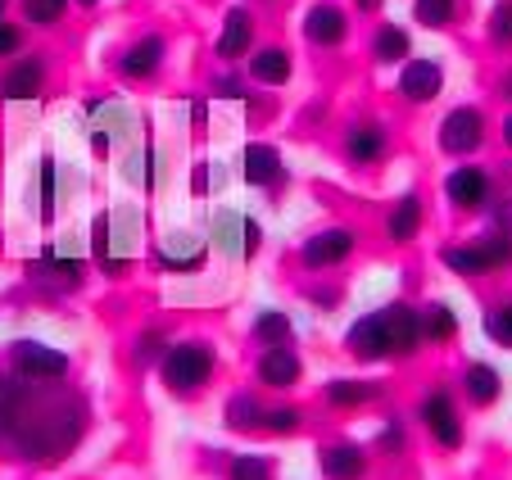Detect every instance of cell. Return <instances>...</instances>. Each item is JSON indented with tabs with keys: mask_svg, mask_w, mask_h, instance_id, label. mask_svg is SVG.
Here are the masks:
<instances>
[{
	"mask_svg": "<svg viewBox=\"0 0 512 480\" xmlns=\"http://www.w3.org/2000/svg\"><path fill=\"white\" fill-rule=\"evenodd\" d=\"M358 250V236L349 227H318L313 236H304L300 245V263L309 272H331Z\"/></svg>",
	"mask_w": 512,
	"mask_h": 480,
	"instance_id": "30bf717a",
	"label": "cell"
},
{
	"mask_svg": "<svg viewBox=\"0 0 512 480\" xmlns=\"http://www.w3.org/2000/svg\"><path fill=\"white\" fill-rule=\"evenodd\" d=\"M91 426V408L78 390L64 385H28L19 404L0 413V449L19 453L23 462H50L68 458L82 444Z\"/></svg>",
	"mask_w": 512,
	"mask_h": 480,
	"instance_id": "6da1fadb",
	"label": "cell"
},
{
	"mask_svg": "<svg viewBox=\"0 0 512 480\" xmlns=\"http://www.w3.org/2000/svg\"><path fill=\"white\" fill-rule=\"evenodd\" d=\"M417 231H422V200L408 191V195H399V200L390 204V213H386V240H395V245H413Z\"/></svg>",
	"mask_w": 512,
	"mask_h": 480,
	"instance_id": "4316f807",
	"label": "cell"
},
{
	"mask_svg": "<svg viewBox=\"0 0 512 480\" xmlns=\"http://www.w3.org/2000/svg\"><path fill=\"white\" fill-rule=\"evenodd\" d=\"M381 390H386L381 381H363V376H336V381H327L322 399H327L331 408H340V413H358V408L377 404Z\"/></svg>",
	"mask_w": 512,
	"mask_h": 480,
	"instance_id": "603a6c76",
	"label": "cell"
},
{
	"mask_svg": "<svg viewBox=\"0 0 512 480\" xmlns=\"http://www.w3.org/2000/svg\"><path fill=\"white\" fill-rule=\"evenodd\" d=\"M354 5H358V10H363V14H372V10H377V5H381V0H354Z\"/></svg>",
	"mask_w": 512,
	"mask_h": 480,
	"instance_id": "f907efd6",
	"label": "cell"
},
{
	"mask_svg": "<svg viewBox=\"0 0 512 480\" xmlns=\"http://www.w3.org/2000/svg\"><path fill=\"white\" fill-rule=\"evenodd\" d=\"M213 96H218V100H241V96H245V87H241V77L223 73V77H218V82H213Z\"/></svg>",
	"mask_w": 512,
	"mask_h": 480,
	"instance_id": "f6af8a7d",
	"label": "cell"
},
{
	"mask_svg": "<svg viewBox=\"0 0 512 480\" xmlns=\"http://www.w3.org/2000/svg\"><path fill=\"white\" fill-rule=\"evenodd\" d=\"M263 413L268 408L259 404V394L254 390H236L232 399H227V431H236V435H254V431H263Z\"/></svg>",
	"mask_w": 512,
	"mask_h": 480,
	"instance_id": "f546056e",
	"label": "cell"
},
{
	"mask_svg": "<svg viewBox=\"0 0 512 480\" xmlns=\"http://www.w3.org/2000/svg\"><path fill=\"white\" fill-rule=\"evenodd\" d=\"M241 177L254 186V191H277L281 177H286V159H281L277 145L250 141L241 154Z\"/></svg>",
	"mask_w": 512,
	"mask_h": 480,
	"instance_id": "ffe728a7",
	"label": "cell"
},
{
	"mask_svg": "<svg viewBox=\"0 0 512 480\" xmlns=\"http://www.w3.org/2000/svg\"><path fill=\"white\" fill-rule=\"evenodd\" d=\"M395 91L404 105H431V100L445 91V64L431 55H408L404 64H399Z\"/></svg>",
	"mask_w": 512,
	"mask_h": 480,
	"instance_id": "9c48e42d",
	"label": "cell"
},
{
	"mask_svg": "<svg viewBox=\"0 0 512 480\" xmlns=\"http://www.w3.org/2000/svg\"><path fill=\"white\" fill-rule=\"evenodd\" d=\"M422 317V340L426 345H454L458 340V313L445 304V299H431V304L417 308Z\"/></svg>",
	"mask_w": 512,
	"mask_h": 480,
	"instance_id": "83f0119b",
	"label": "cell"
},
{
	"mask_svg": "<svg viewBox=\"0 0 512 480\" xmlns=\"http://www.w3.org/2000/svg\"><path fill=\"white\" fill-rule=\"evenodd\" d=\"M413 55V41H408V32L399 28V23H381L377 28V37H372V59L377 64H399V59H408Z\"/></svg>",
	"mask_w": 512,
	"mask_h": 480,
	"instance_id": "4dcf8cb0",
	"label": "cell"
},
{
	"mask_svg": "<svg viewBox=\"0 0 512 480\" xmlns=\"http://www.w3.org/2000/svg\"><path fill=\"white\" fill-rule=\"evenodd\" d=\"M145 236V218L136 204H118V209L100 213L91 222V254H96V268L105 277H127L132 272V254L141 250Z\"/></svg>",
	"mask_w": 512,
	"mask_h": 480,
	"instance_id": "7a4b0ae2",
	"label": "cell"
},
{
	"mask_svg": "<svg viewBox=\"0 0 512 480\" xmlns=\"http://www.w3.org/2000/svg\"><path fill=\"white\" fill-rule=\"evenodd\" d=\"M155 259L173 277H191V272H200L209 263V240H200L195 231H168L155 245Z\"/></svg>",
	"mask_w": 512,
	"mask_h": 480,
	"instance_id": "7c38bea8",
	"label": "cell"
},
{
	"mask_svg": "<svg viewBox=\"0 0 512 480\" xmlns=\"http://www.w3.org/2000/svg\"><path fill=\"white\" fill-rule=\"evenodd\" d=\"M472 250L476 259L485 263V272H499L512 263V236H503V231H485V236L472 240Z\"/></svg>",
	"mask_w": 512,
	"mask_h": 480,
	"instance_id": "1f68e13d",
	"label": "cell"
},
{
	"mask_svg": "<svg viewBox=\"0 0 512 480\" xmlns=\"http://www.w3.org/2000/svg\"><path fill=\"white\" fill-rule=\"evenodd\" d=\"M245 73H250V82H259V87H286L290 77H295V59L281 46H259L245 59Z\"/></svg>",
	"mask_w": 512,
	"mask_h": 480,
	"instance_id": "cb8c5ba5",
	"label": "cell"
},
{
	"mask_svg": "<svg viewBox=\"0 0 512 480\" xmlns=\"http://www.w3.org/2000/svg\"><path fill=\"white\" fill-rule=\"evenodd\" d=\"M345 354L354 363H386L390 358V331H386V313H363L358 322H349L345 331Z\"/></svg>",
	"mask_w": 512,
	"mask_h": 480,
	"instance_id": "4fadbf2b",
	"label": "cell"
},
{
	"mask_svg": "<svg viewBox=\"0 0 512 480\" xmlns=\"http://www.w3.org/2000/svg\"><path fill=\"white\" fill-rule=\"evenodd\" d=\"M213 372H218V358L209 340H173L168 354L159 358V381L173 399H200L213 385Z\"/></svg>",
	"mask_w": 512,
	"mask_h": 480,
	"instance_id": "3957f363",
	"label": "cell"
},
{
	"mask_svg": "<svg viewBox=\"0 0 512 480\" xmlns=\"http://www.w3.org/2000/svg\"><path fill=\"white\" fill-rule=\"evenodd\" d=\"M213 164H195V182H191V191H195V200H204L209 195V182H213V173H209Z\"/></svg>",
	"mask_w": 512,
	"mask_h": 480,
	"instance_id": "7dc6e473",
	"label": "cell"
},
{
	"mask_svg": "<svg viewBox=\"0 0 512 480\" xmlns=\"http://www.w3.org/2000/svg\"><path fill=\"white\" fill-rule=\"evenodd\" d=\"M417 422L426 426V435L435 440V449L458 453L467 444V426H463V413H458V399H454V390H445V385H435V390L422 394Z\"/></svg>",
	"mask_w": 512,
	"mask_h": 480,
	"instance_id": "5b68a950",
	"label": "cell"
},
{
	"mask_svg": "<svg viewBox=\"0 0 512 480\" xmlns=\"http://www.w3.org/2000/svg\"><path fill=\"white\" fill-rule=\"evenodd\" d=\"M485 132H490V123H485L481 109L458 105V109H449L445 123H440V150L454 154V159H472L485 145Z\"/></svg>",
	"mask_w": 512,
	"mask_h": 480,
	"instance_id": "ba28073f",
	"label": "cell"
},
{
	"mask_svg": "<svg viewBox=\"0 0 512 480\" xmlns=\"http://www.w3.org/2000/svg\"><path fill=\"white\" fill-rule=\"evenodd\" d=\"M50 82V64L46 55H19L5 73H0V96L19 105V100H37Z\"/></svg>",
	"mask_w": 512,
	"mask_h": 480,
	"instance_id": "9a60e30c",
	"label": "cell"
},
{
	"mask_svg": "<svg viewBox=\"0 0 512 480\" xmlns=\"http://www.w3.org/2000/svg\"><path fill=\"white\" fill-rule=\"evenodd\" d=\"M259 250H263V227L250 218V213H245V259H254Z\"/></svg>",
	"mask_w": 512,
	"mask_h": 480,
	"instance_id": "bcb514c9",
	"label": "cell"
},
{
	"mask_svg": "<svg viewBox=\"0 0 512 480\" xmlns=\"http://www.w3.org/2000/svg\"><path fill=\"white\" fill-rule=\"evenodd\" d=\"M318 471L322 480H368L372 453L358 440H327L318 444Z\"/></svg>",
	"mask_w": 512,
	"mask_h": 480,
	"instance_id": "5bb4252c",
	"label": "cell"
},
{
	"mask_svg": "<svg viewBox=\"0 0 512 480\" xmlns=\"http://www.w3.org/2000/svg\"><path fill=\"white\" fill-rule=\"evenodd\" d=\"M209 250H218L223 259H245V213L232 204H218L209 222Z\"/></svg>",
	"mask_w": 512,
	"mask_h": 480,
	"instance_id": "7402d4cb",
	"label": "cell"
},
{
	"mask_svg": "<svg viewBox=\"0 0 512 480\" xmlns=\"http://www.w3.org/2000/svg\"><path fill=\"white\" fill-rule=\"evenodd\" d=\"M23 41H28V32H23L19 23H5V19H0V59L23 55Z\"/></svg>",
	"mask_w": 512,
	"mask_h": 480,
	"instance_id": "7bdbcfd3",
	"label": "cell"
},
{
	"mask_svg": "<svg viewBox=\"0 0 512 480\" xmlns=\"http://www.w3.org/2000/svg\"><path fill=\"white\" fill-rule=\"evenodd\" d=\"M73 5H82V10H96L100 0H73Z\"/></svg>",
	"mask_w": 512,
	"mask_h": 480,
	"instance_id": "816d5d0a",
	"label": "cell"
},
{
	"mask_svg": "<svg viewBox=\"0 0 512 480\" xmlns=\"http://www.w3.org/2000/svg\"><path fill=\"white\" fill-rule=\"evenodd\" d=\"M440 259H445V268H454L458 277H485V263L476 259L472 240H463V245H445V250H440Z\"/></svg>",
	"mask_w": 512,
	"mask_h": 480,
	"instance_id": "f35d334b",
	"label": "cell"
},
{
	"mask_svg": "<svg viewBox=\"0 0 512 480\" xmlns=\"http://www.w3.org/2000/svg\"><path fill=\"white\" fill-rule=\"evenodd\" d=\"M250 340L254 345H263V349L295 345V322H290L286 308H263V313L250 322Z\"/></svg>",
	"mask_w": 512,
	"mask_h": 480,
	"instance_id": "f1b7e54d",
	"label": "cell"
},
{
	"mask_svg": "<svg viewBox=\"0 0 512 480\" xmlns=\"http://www.w3.org/2000/svg\"><path fill=\"white\" fill-rule=\"evenodd\" d=\"M5 5H10V0H0V19H5Z\"/></svg>",
	"mask_w": 512,
	"mask_h": 480,
	"instance_id": "db71d44e",
	"label": "cell"
},
{
	"mask_svg": "<svg viewBox=\"0 0 512 480\" xmlns=\"http://www.w3.org/2000/svg\"><path fill=\"white\" fill-rule=\"evenodd\" d=\"M164 59H168V41L159 37V32H145V37H136L132 46L118 55V73H123L127 82H150V77H159Z\"/></svg>",
	"mask_w": 512,
	"mask_h": 480,
	"instance_id": "e0dca14e",
	"label": "cell"
},
{
	"mask_svg": "<svg viewBox=\"0 0 512 480\" xmlns=\"http://www.w3.org/2000/svg\"><path fill=\"white\" fill-rule=\"evenodd\" d=\"M10 372L28 385H64L68 372H73V358L64 349L46 345V340L23 336L10 345Z\"/></svg>",
	"mask_w": 512,
	"mask_h": 480,
	"instance_id": "277c9868",
	"label": "cell"
},
{
	"mask_svg": "<svg viewBox=\"0 0 512 480\" xmlns=\"http://www.w3.org/2000/svg\"><path fill=\"white\" fill-rule=\"evenodd\" d=\"M499 136H503V145H508V150H512V109H508V114H503V127H499Z\"/></svg>",
	"mask_w": 512,
	"mask_h": 480,
	"instance_id": "681fc988",
	"label": "cell"
},
{
	"mask_svg": "<svg viewBox=\"0 0 512 480\" xmlns=\"http://www.w3.org/2000/svg\"><path fill=\"white\" fill-rule=\"evenodd\" d=\"M481 327H485V340H490V345L512 349V299H499V304L485 308Z\"/></svg>",
	"mask_w": 512,
	"mask_h": 480,
	"instance_id": "d6a6232c",
	"label": "cell"
},
{
	"mask_svg": "<svg viewBox=\"0 0 512 480\" xmlns=\"http://www.w3.org/2000/svg\"><path fill=\"white\" fill-rule=\"evenodd\" d=\"M413 19L422 28L440 32V28H454L458 19V0H413Z\"/></svg>",
	"mask_w": 512,
	"mask_h": 480,
	"instance_id": "836d02e7",
	"label": "cell"
},
{
	"mask_svg": "<svg viewBox=\"0 0 512 480\" xmlns=\"http://www.w3.org/2000/svg\"><path fill=\"white\" fill-rule=\"evenodd\" d=\"M168 345H173V340H164L159 331H145V336H136V358H141V363H159V358L168 354Z\"/></svg>",
	"mask_w": 512,
	"mask_h": 480,
	"instance_id": "b9f144b4",
	"label": "cell"
},
{
	"mask_svg": "<svg viewBox=\"0 0 512 480\" xmlns=\"http://www.w3.org/2000/svg\"><path fill=\"white\" fill-rule=\"evenodd\" d=\"M132 132H136V114L127 100L109 96V100H96V105H91V154H96V159L118 154L127 141H132Z\"/></svg>",
	"mask_w": 512,
	"mask_h": 480,
	"instance_id": "8992f818",
	"label": "cell"
},
{
	"mask_svg": "<svg viewBox=\"0 0 512 480\" xmlns=\"http://www.w3.org/2000/svg\"><path fill=\"white\" fill-rule=\"evenodd\" d=\"M254 376H259L263 390H295L304 381V358L295 345H272L259 354L254 363Z\"/></svg>",
	"mask_w": 512,
	"mask_h": 480,
	"instance_id": "2e32d148",
	"label": "cell"
},
{
	"mask_svg": "<svg viewBox=\"0 0 512 480\" xmlns=\"http://www.w3.org/2000/svg\"><path fill=\"white\" fill-rule=\"evenodd\" d=\"M445 200L454 204V209H463V213H485L494 204V177H490V168L485 164H458L454 173L445 177Z\"/></svg>",
	"mask_w": 512,
	"mask_h": 480,
	"instance_id": "52a82bcc",
	"label": "cell"
},
{
	"mask_svg": "<svg viewBox=\"0 0 512 480\" xmlns=\"http://www.w3.org/2000/svg\"><path fill=\"white\" fill-rule=\"evenodd\" d=\"M490 231H503V236H512V195L508 200H499V204H490Z\"/></svg>",
	"mask_w": 512,
	"mask_h": 480,
	"instance_id": "ee69618b",
	"label": "cell"
},
{
	"mask_svg": "<svg viewBox=\"0 0 512 480\" xmlns=\"http://www.w3.org/2000/svg\"><path fill=\"white\" fill-rule=\"evenodd\" d=\"M213 55L223 59V64H241V59L254 55V14L245 5L227 10L223 28H218V41H213Z\"/></svg>",
	"mask_w": 512,
	"mask_h": 480,
	"instance_id": "d6986e66",
	"label": "cell"
},
{
	"mask_svg": "<svg viewBox=\"0 0 512 480\" xmlns=\"http://www.w3.org/2000/svg\"><path fill=\"white\" fill-rule=\"evenodd\" d=\"M263 431L277 435V440H286V435H300L304 431V413H300V408H290V404L268 408V413H263Z\"/></svg>",
	"mask_w": 512,
	"mask_h": 480,
	"instance_id": "ab89813d",
	"label": "cell"
},
{
	"mask_svg": "<svg viewBox=\"0 0 512 480\" xmlns=\"http://www.w3.org/2000/svg\"><path fill=\"white\" fill-rule=\"evenodd\" d=\"M503 96H508V100H512V73H508V77H503Z\"/></svg>",
	"mask_w": 512,
	"mask_h": 480,
	"instance_id": "f5cc1de1",
	"label": "cell"
},
{
	"mask_svg": "<svg viewBox=\"0 0 512 480\" xmlns=\"http://www.w3.org/2000/svg\"><path fill=\"white\" fill-rule=\"evenodd\" d=\"M386 150H390V132L381 123H349L345 127V159L354 168H372V164H381L386 159Z\"/></svg>",
	"mask_w": 512,
	"mask_h": 480,
	"instance_id": "44dd1931",
	"label": "cell"
},
{
	"mask_svg": "<svg viewBox=\"0 0 512 480\" xmlns=\"http://www.w3.org/2000/svg\"><path fill=\"white\" fill-rule=\"evenodd\" d=\"M227 480H277V462L268 453H236Z\"/></svg>",
	"mask_w": 512,
	"mask_h": 480,
	"instance_id": "e575fe53",
	"label": "cell"
},
{
	"mask_svg": "<svg viewBox=\"0 0 512 480\" xmlns=\"http://www.w3.org/2000/svg\"><path fill=\"white\" fill-rule=\"evenodd\" d=\"M123 164H127V182H136L141 191L155 186V150H150V141H132V154Z\"/></svg>",
	"mask_w": 512,
	"mask_h": 480,
	"instance_id": "d590c367",
	"label": "cell"
},
{
	"mask_svg": "<svg viewBox=\"0 0 512 480\" xmlns=\"http://www.w3.org/2000/svg\"><path fill=\"white\" fill-rule=\"evenodd\" d=\"M499 394H503L499 367H490V363H467L463 367V399L476 408V413L499 404Z\"/></svg>",
	"mask_w": 512,
	"mask_h": 480,
	"instance_id": "d4e9b609",
	"label": "cell"
},
{
	"mask_svg": "<svg viewBox=\"0 0 512 480\" xmlns=\"http://www.w3.org/2000/svg\"><path fill=\"white\" fill-rule=\"evenodd\" d=\"M408 449V431L399 417H386V426H381L377 435V453H386V458H399V453Z\"/></svg>",
	"mask_w": 512,
	"mask_h": 480,
	"instance_id": "60d3db41",
	"label": "cell"
},
{
	"mask_svg": "<svg viewBox=\"0 0 512 480\" xmlns=\"http://www.w3.org/2000/svg\"><path fill=\"white\" fill-rule=\"evenodd\" d=\"M32 213L37 222H50L59 213V164L55 154H41L37 177H32Z\"/></svg>",
	"mask_w": 512,
	"mask_h": 480,
	"instance_id": "484cf974",
	"label": "cell"
},
{
	"mask_svg": "<svg viewBox=\"0 0 512 480\" xmlns=\"http://www.w3.org/2000/svg\"><path fill=\"white\" fill-rule=\"evenodd\" d=\"M191 123H195V132H204V123H209V105H204V100L191 105Z\"/></svg>",
	"mask_w": 512,
	"mask_h": 480,
	"instance_id": "c3c4849f",
	"label": "cell"
},
{
	"mask_svg": "<svg viewBox=\"0 0 512 480\" xmlns=\"http://www.w3.org/2000/svg\"><path fill=\"white\" fill-rule=\"evenodd\" d=\"M19 5H23V19H28L32 28H59L73 0H19Z\"/></svg>",
	"mask_w": 512,
	"mask_h": 480,
	"instance_id": "8d00e7d4",
	"label": "cell"
},
{
	"mask_svg": "<svg viewBox=\"0 0 512 480\" xmlns=\"http://www.w3.org/2000/svg\"><path fill=\"white\" fill-rule=\"evenodd\" d=\"M485 41L494 50H512V0H494L490 19H485Z\"/></svg>",
	"mask_w": 512,
	"mask_h": 480,
	"instance_id": "74e56055",
	"label": "cell"
},
{
	"mask_svg": "<svg viewBox=\"0 0 512 480\" xmlns=\"http://www.w3.org/2000/svg\"><path fill=\"white\" fill-rule=\"evenodd\" d=\"M300 32H304V41H309L313 50H336V46H345V37H349V14H345V5H336V0H313L309 10H304Z\"/></svg>",
	"mask_w": 512,
	"mask_h": 480,
	"instance_id": "8fae6325",
	"label": "cell"
},
{
	"mask_svg": "<svg viewBox=\"0 0 512 480\" xmlns=\"http://www.w3.org/2000/svg\"><path fill=\"white\" fill-rule=\"evenodd\" d=\"M386 313V331H390V358H417L422 354V317H417L413 304L395 299V304L381 308Z\"/></svg>",
	"mask_w": 512,
	"mask_h": 480,
	"instance_id": "ac0fdd59",
	"label": "cell"
}]
</instances>
